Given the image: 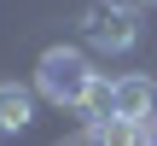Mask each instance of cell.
Segmentation results:
<instances>
[{"label": "cell", "instance_id": "cell-1", "mask_svg": "<svg viewBox=\"0 0 157 146\" xmlns=\"http://www.w3.org/2000/svg\"><path fill=\"white\" fill-rule=\"evenodd\" d=\"M99 70H87V59L76 47H47L41 64H35V88L52 99V105H87V88H93Z\"/></svg>", "mask_w": 157, "mask_h": 146}, {"label": "cell", "instance_id": "cell-2", "mask_svg": "<svg viewBox=\"0 0 157 146\" xmlns=\"http://www.w3.org/2000/svg\"><path fill=\"white\" fill-rule=\"evenodd\" d=\"M82 35H87L93 53H128L140 41V12L128 0H93L82 12Z\"/></svg>", "mask_w": 157, "mask_h": 146}, {"label": "cell", "instance_id": "cell-3", "mask_svg": "<svg viewBox=\"0 0 157 146\" xmlns=\"http://www.w3.org/2000/svg\"><path fill=\"white\" fill-rule=\"evenodd\" d=\"M157 111V82L151 76H122L111 88V117H128V123H151Z\"/></svg>", "mask_w": 157, "mask_h": 146}, {"label": "cell", "instance_id": "cell-4", "mask_svg": "<svg viewBox=\"0 0 157 146\" xmlns=\"http://www.w3.org/2000/svg\"><path fill=\"white\" fill-rule=\"evenodd\" d=\"M35 123V94L17 82H0V135H23Z\"/></svg>", "mask_w": 157, "mask_h": 146}, {"label": "cell", "instance_id": "cell-5", "mask_svg": "<svg viewBox=\"0 0 157 146\" xmlns=\"http://www.w3.org/2000/svg\"><path fill=\"white\" fill-rule=\"evenodd\" d=\"M87 146H146V123L99 117V123H87Z\"/></svg>", "mask_w": 157, "mask_h": 146}, {"label": "cell", "instance_id": "cell-6", "mask_svg": "<svg viewBox=\"0 0 157 146\" xmlns=\"http://www.w3.org/2000/svg\"><path fill=\"white\" fill-rule=\"evenodd\" d=\"M111 88H117V82H105V76H93V88H87V105H82V111H87V123H99V117H111Z\"/></svg>", "mask_w": 157, "mask_h": 146}, {"label": "cell", "instance_id": "cell-7", "mask_svg": "<svg viewBox=\"0 0 157 146\" xmlns=\"http://www.w3.org/2000/svg\"><path fill=\"white\" fill-rule=\"evenodd\" d=\"M146 146H157V117H151V123H146Z\"/></svg>", "mask_w": 157, "mask_h": 146}, {"label": "cell", "instance_id": "cell-8", "mask_svg": "<svg viewBox=\"0 0 157 146\" xmlns=\"http://www.w3.org/2000/svg\"><path fill=\"white\" fill-rule=\"evenodd\" d=\"M146 6H157V0H146Z\"/></svg>", "mask_w": 157, "mask_h": 146}]
</instances>
